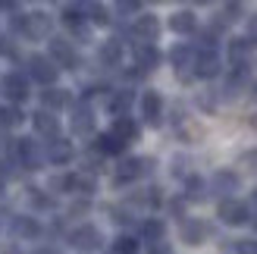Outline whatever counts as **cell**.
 Listing matches in <instances>:
<instances>
[{"label":"cell","mask_w":257,"mask_h":254,"mask_svg":"<svg viewBox=\"0 0 257 254\" xmlns=\"http://www.w3.org/2000/svg\"><path fill=\"white\" fill-rule=\"evenodd\" d=\"M32 204H35V207H41V210H44V207H54V201H50L47 195H32Z\"/></svg>","instance_id":"35"},{"label":"cell","mask_w":257,"mask_h":254,"mask_svg":"<svg viewBox=\"0 0 257 254\" xmlns=\"http://www.w3.org/2000/svg\"><path fill=\"white\" fill-rule=\"evenodd\" d=\"M210 188L216 195H232L235 188H238V176L232 173V170H220V173H213V179H210Z\"/></svg>","instance_id":"13"},{"label":"cell","mask_w":257,"mask_h":254,"mask_svg":"<svg viewBox=\"0 0 257 254\" xmlns=\"http://www.w3.org/2000/svg\"><path fill=\"white\" fill-rule=\"evenodd\" d=\"M220 220L226 223V226H245L248 220H251V210H248V204L245 201H235V198H223L220 201Z\"/></svg>","instance_id":"1"},{"label":"cell","mask_w":257,"mask_h":254,"mask_svg":"<svg viewBox=\"0 0 257 254\" xmlns=\"http://www.w3.org/2000/svg\"><path fill=\"white\" fill-rule=\"evenodd\" d=\"M132 35L141 44H154L160 38V19L151 16V13H141V16L135 19V25H132Z\"/></svg>","instance_id":"4"},{"label":"cell","mask_w":257,"mask_h":254,"mask_svg":"<svg viewBox=\"0 0 257 254\" xmlns=\"http://www.w3.org/2000/svg\"><path fill=\"white\" fill-rule=\"evenodd\" d=\"M110 135L119 138L122 145H128V142H135V138H138V122H135L132 116H116V119H113Z\"/></svg>","instance_id":"12"},{"label":"cell","mask_w":257,"mask_h":254,"mask_svg":"<svg viewBox=\"0 0 257 254\" xmlns=\"http://www.w3.org/2000/svg\"><path fill=\"white\" fill-rule=\"evenodd\" d=\"M245 41L251 47H257V16H248V35H245Z\"/></svg>","instance_id":"33"},{"label":"cell","mask_w":257,"mask_h":254,"mask_svg":"<svg viewBox=\"0 0 257 254\" xmlns=\"http://www.w3.org/2000/svg\"><path fill=\"white\" fill-rule=\"evenodd\" d=\"M163 223L160 220H148L145 223V238H148V242H163Z\"/></svg>","instance_id":"28"},{"label":"cell","mask_w":257,"mask_h":254,"mask_svg":"<svg viewBox=\"0 0 257 254\" xmlns=\"http://www.w3.org/2000/svg\"><path fill=\"white\" fill-rule=\"evenodd\" d=\"M141 113H145V119L151 125H160V116H163V100L157 91H145V97H141Z\"/></svg>","instance_id":"11"},{"label":"cell","mask_w":257,"mask_h":254,"mask_svg":"<svg viewBox=\"0 0 257 254\" xmlns=\"http://www.w3.org/2000/svg\"><path fill=\"white\" fill-rule=\"evenodd\" d=\"M195 72L201 75V79H213L216 72H220V57H216V50L213 47H204V50H198L195 54Z\"/></svg>","instance_id":"7"},{"label":"cell","mask_w":257,"mask_h":254,"mask_svg":"<svg viewBox=\"0 0 257 254\" xmlns=\"http://www.w3.org/2000/svg\"><path fill=\"white\" fill-rule=\"evenodd\" d=\"M132 100H135V94L122 88V91H116V94L110 97V113H116V116H125V110L132 107Z\"/></svg>","instance_id":"24"},{"label":"cell","mask_w":257,"mask_h":254,"mask_svg":"<svg viewBox=\"0 0 257 254\" xmlns=\"http://www.w3.org/2000/svg\"><path fill=\"white\" fill-rule=\"evenodd\" d=\"M41 104L47 110H63V107L72 104V94L66 88H47V91H41Z\"/></svg>","instance_id":"17"},{"label":"cell","mask_w":257,"mask_h":254,"mask_svg":"<svg viewBox=\"0 0 257 254\" xmlns=\"http://www.w3.org/2000/svg\"><path fill=\"white\" fill-rule=\"evenodd\" d=\"M19 122H22V113H19L16 107L4 110V125H19Z\"/></svg>","instance_id":"34"},{"label":"cell","mask_w":257,"mask_h":254,"mask_svg":"<svg viewBox=\"0 0 257 254\" xmlns=\"http://www.w3.org/2000/svg\"><path fill=\"white\" fill-rule=\"evenodd\" d=\"M207 223L204 220H185L182 223V242L188 245H204V238H207Z\"/></svg>","instance_id":"14"},{"label":"cell","mask_w":257,"mask_h":254,"mask_svg":"<svg viewBox=\"0 0 257 254\" xmlns=\"http://www.w3.org/2000/svg\"><path fill=\"white\" fill-rule=\"evenodd\" d=\"M254 125H257V116H254Z\"/></svg>","instance_id":"37"},{"label":"cell","mask_w":257,"mask_h":254,"mask_svg":"<svg viewBox=\"0 0 257 254\" xmlns=\"http://www.w3.org/2000/svg\"><path fill=\"white\" fill-rule=\"evenodd\" d=\"M151 167H154V163H151L148 157H128V160L119 163V170H116V182H119V185H122V182H132V179H138V176L151 173Z\"/></svg>","instance_id":"6"},{"label":"cell","mask_w":257,"mask_h":254,"mask_svg":"<svg viewBox=\"0 0 257 254\" xmlns=\"http://www.w3.org/2000/svg\"><path fill=\"white\" fill-rule=\"evenodd\" d=\"M248 54H251V44L245 41V38H235V41L229 44V60H232L235 66H241V69H245V60H248Z\"/></svg>","instance_id":"23"},{"label":"cell","mask_w":257,"mask_h":254,"mask_svg":"<svg viewBox=\"0 0 257 254\" xmlns=\"http://www.w3.org/2000/svg\"><path fill=\"white\" fill-rule=\"evenodd\" d=\"M69 242L75 245V248H82V251H97L100 248V232H97V226H79V229H72V235H69Z\"/></svg>","instance_id":"8"},{"label":"cell","mask_w":257,"mask_h":254,"mask_svg":"<svg viewBox=\"0 0 257 254\" xmlns=\"http://www.w3.org/2000/svg\"><path fill=\"white\" fill-rule=\"evenodd\" d=\"M4 94H7L10 100H16V104L29 97V82H25V75L7 72V75H4Z\"/></svg>","instance_id":"9"},{"label":"cell","mask_w":257,"mask_h":254,"mask_svg":"<svg viewBox=\"0 0 257 254\" xmlns=\"http://www.w3.org/2000/svg\"><path fill=\"white\" fill-rule=\"evenodd\" d=\"M119 13H141V4H132V0H122V4H116Z\"/></svg>","instance_id":"36"},{"label":"cell","mask_w":257,"mask_h":254,"mask_svg":"<svg viewBox=\"0 0 257 254\" xmlns=\"http://www.w3.org/2000/svg\"><path fill=\"white\" fill-rule=\"evenodd\" d=\"M85 13H88V16H91V22H97V25H107V22H110L107 7H100V4H88Z\"/></svg>","instance_id":"30"},{"label":"cell","mask_w":257,"mask_h":254,"mask_svg":"<svg viewBox=\"0 0 257 254\" xmlns=\"http://www.w3.org/2000/svg\"><path fill=\"white\" fill-rule=\"evenodd\" d=\"M119 60H122V41H104V47H100V63L104 66H119Z\"/></svg>","instance_id":"21"},{"label":"cell","mask_w":257,"mask_h":254,"mask_svg":"<svg viewBox=\"0 0 257 254\" xmlns=\"http://www.w3.org/2000/svg\"><path fill=\"white\" fill-rule=\"evenodd\" d=\"M35 132L38 135H47V138H57V132H60V122H57V116L50 110H41V113H35Z\"/></svg>","instance_id":"18"},{"label":"cell","mask_w":257,"mask_h":254,"mask_svg":"<svg viewBox=\"0 0 257 254\" xmlns=\"http://www.w3.org/2000/svg\"><path fill=\"white\" fill-rule=\"evenodd\" d=\"M94 129V116H91V107H75V113H72V132L75 135H88Z\"/></svg>","instance_id":"19"},{"label":"cell","mask_w":257,"mask_h":254,"mask_svg":"<svg viewBox=\"0 0 257 254\" xmlns=\"http://www.w3.org/2000/svg\"><path fill=\"white\" fill-rule=\"evenodd\" d=\"M113 251L116 254H138V242L132 235H119L116 242H113Z\"/></svg>","instance_id":"27"},{"label":"cell","mask_w":257,"mask_h":254,"mask_svg":"<svg viewBox=\"0 0 257 254\" xmlns=\"http://www.w3.org/2000/svg\"><path fill=\"white\" fill-rule=\"evenodd\" d=\"M19 35H25V38H47L50 35V16L47 13H29V16H22Z\"/></svg>","instance_id":"5"},{"label":"cell","mask_w":257,"mask_h":254,"mask_svg":"<svg viewBox=\"0 0 257 254\" xmlns=\"http://www.w3.org/2000/svg\"><path fill=\"white\" fill-rule=\"evenodd\" d=\"M97 151H100V154H122L125 145L119 142V138H113V135L107 132V135H97Z\"/></svg>","instance_id":"25"},{"label":"cell","mask_w":257,"mask_h":254,"mask_svg":"<svg viewBox=\"0 0 257 254\" xmlns=\"http://www.w3.org/2000/svg\"><path fill=\"white\" fill-rule=\"evenodd\" d=\"M16 160L22 163L25 170H35L38 160H41V154H38V145L35 138H16Z\"/></svg>","instance_id":"10"},{"label":"cell","mask_w":257,"mask_h":254,"mask_svg":"<svg viewBox=\"0 0 257 254\" xmlns=\"http://www.w3.org/2000/svg\"><path fill=\"white\" fill-rule=\"evenodd\" d=\"M50 60H54V66L60 69H75L79 66V54H75L72 41H66V38H54L50 41Z\"/></svg>","instance_id":"2"},{"label":"cell","mask_w":257,"mask_h":254,"mask_svg":"<svg viewBox=\"0 0 257 254\" xmlns=\"http://www.w3.org/2000/svg\"><path fill=\"white\" fill-rule=\"evenodd\" d=\"M72 142H63V138H54V142L47 145V160L50 163H57V167H63V163H69L72 160Z\"/></svg>","instance_id":"15"},{"label":"cell","mask_w":257,"mask_h":254,"mask_svg":"<svg viewBox=\"0 0 257 254\" xmlns=\"http://www.w3.org/2000/svg\"><path fill=\"white\" fill-rule=\"evenodd\" d=\"M185 195L191 201H201L204 198V179H198V176H188V182H185Z\"/></svg>","instance_id":"29"},{"label":"cell","mask_w":257,"mask_h":254,"mask_svg":"<svg viewBox=\"0 0 257 254\" xmlns=\"http://www.w3.org/2000/svg\"><path fill=\"white\" fill-rule=\"evenodd\" d=\"M254 91H257V85H254Z\"/></svg>","instance_id":"38"},{"label":"cell","mask_w":257,"mask_h":254,"mask_svg":"<svg viewBox=\"0 0 257 254\" xmlns=\"http://www.w3.org/2000/svg\"><path fill=\"white\" fill-rule=\"evenodd\" d=\"M170 60H173V66H179V69H185L188 63H195V50H191V47H185V44H179V47H173V54H170Z\"/></svg>","instance_id":"26"},{"label":"cell","mask_w":257,"mask_h":254,"mask_svg":"<svg viewBox=\"0 0 257 254\" xmlns=\"http://www.w3.org/2000/svg\"><path fill=\"white\" fill-rule=\"evenodd\" d=\"M170 29H173V32H179V35H191V32L198 29V19H195V13H188V10L176 13V16L170 19Z\"/></svg>","instance_id":"20"},{"label":"cell","mask_w":257,"mask_h":254,"mask_svg":"<svg viewBox=\"0 0 257 254\" xmlns=\"http://www.w3.org/2000/svg\"><path fill=\"white\" fill-rule=\"evenodd\" d=\"M235 251H238V254H257V238H238V242H235Z\"/></svg>","instance_id":"32"},{"label":"cell","mask_w":257,"mask_h":254,"mask_svg":"<svg viewBox=\"0 0 257 254\" xmlns=\"http://www.w3.org/2000/svg\"><path fill=\"white\" fill-rule=\"evenodd\" d=\"M254 226H257V220H254Z\"/></svg>","instance_id":"39"},{"label":"cell","mask_w":257,"mask_h":254,"mask_svg":"<svg viewBox=\"0 0 257 254\" xmlns=\"http://www.w3.org/2000/svg\"><path fill=\"white\" fill-rule=\"evenodd\" d=\"M241 13H245V7H241V4H226L220 10V19L223 22H235V19H241Z\"/></svg>","instance_id":"31"},{"label":"cell","mask_w":257,"mask_h":254,"mask_svg":"<svg viewBox=\"0 0 257 254\" xmlns=\"http://www.w3.org/2000/svg\"><path fill=\"white\" fill-rule=\"evenodd\" d=\"M135 63L141 66V72L157 69V63H160V50L154 47V44H138V47H135Z\"/></svg>","instance_id":"16"},{"label":"cell","mask_w":257,"mask_h":254,"mask_svg":"<svg viewBox=\"0 0 257 254\" xmlns=\"http://www.w3.org/2000/svg\"><path fill=\"white\" fill-rule=\"evenodd\" d=\"M13 232H16L19 238H38L41 226H38L32 217H16V220H13Z\"/></svg>","instance_id":"22"},{"label":"cell","mask_w":257,"mask_h":254,"mask_svg":"<svg viewBox=\"0 0 257 254\" xmlns=\"http://www.w3.org/2000/svg\"><path fill=\"white\" fill-rule=\"evenodd\" d=\"M29 72H32V79L38 82V85H54L57 82V75H60V69L54 66V60L50 57H29Z\"/></svg>","instance_id":"3"}]
</instances>
